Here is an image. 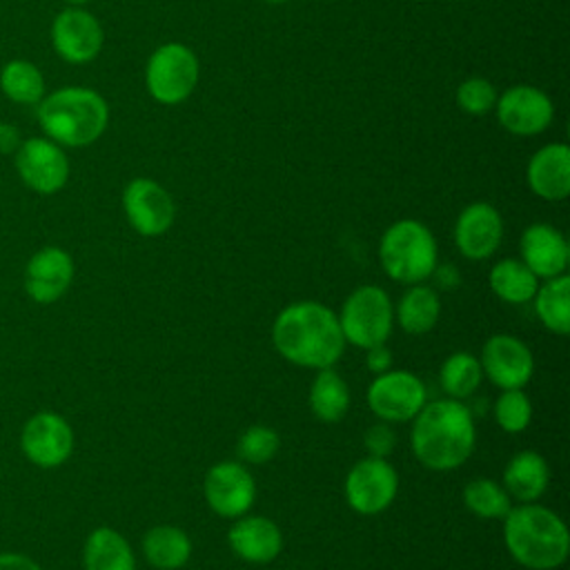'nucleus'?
I'll return each instance as SVG.
<instances>
[{
  "mask_svg": "<svg viewBox=\"0 0 570 570\" xmlns=\"http://www.w3.org/2000/svg\"><path fill=\"white\" fill-rule=\"evenodd\" d=\"M276 352L301 367H334L345 352L338 316L318 301H296L283 307L272 325Z\"/></svg>",
  "mask_w": 570,
  "mask_h": 570,
  "instance_id": "f257e3e1",
  "label": "nucleus"
},
{
  "mask_svg": "<svg viewBox=\"0 0 570 570\" xmlns=\"http://www.w3.org/2000/svg\"><path fill=\"white\" fill-rule=\"evenodd\" d=\"M412 452L421 465L448 472L463 465L476 445L472 410L456 399L430 401L412 419Z\"/></svg>",
  "mask_w": 570,
  "mask_h": 570,
  "instance_id": "f03ea898",
  "label": "nucleus"
},
{
  "mask_svg": "<svg viewBox=\"0 0 570 570\" xmlns=\"http://www.w3.org/2000/svg\"><path fill=\"white\" fill-rule=\"evenodd\" d=\"M503 541L510 557L528 570H557L570 554L566 521L546 505H512L503 517Z\"/></svg>",
  "mask_w": 570,
  "mask_h": 570,
  "instance_id": "7ed1b4c3",
  "label": "nucleus"
},
{
  "mask_svg": "<svg viewBox=\"0 0 570 570\" xmlns=\"http://www.w3.org/2000/svg\"><path fill=\"white\" fill-rule=\"evenodd\" d=\"M109 109L100 94L85 87H62L40 100L38 122L60 145L85 147L98 140L107 127Z\"/></svg>",
  "mask_w": 570,
  "mask_h": 570,
  "instance_id": "20e7f679",
  "label": "nucleus"
},
{
  "mask_svg": "<svg viewBox=\"0 0 570 570\" xmlns=\"http://www.w3.org/2000/svg\"><path fill=\"white\" fill-rule=\"evenodd\" d=\"M439 258L434 234L412 218L392 223L379 243V261L383 272L403 285L425 283Z\"/></svg>",
  "mask_w": 570,
  "mask_h": 570,
  "instance_id": "39448f33",
  "label": "nucleus"
},
{
  "mask_svg": "<svg viewBox=\"0 0 570 570\" xmlns=\"http://www.w3.org/2000/svg\"><path fill=\"white\" fill-rule=\"evenodd\" d=\"M336 316L345 343L370 350L390 338L394 325V305L383 287L361 285L347 294Z\"/></svg>",
  "mask_w": 570,
  "mask_h": 570,
  "instance_id": "423d86ee",
  "label": "nucleus"
},
{
  "mask_svg": "<svg viewBox=\"0 0 570 570\" xmlns=\"http://www.w3.org/2000/svg\"><path fill=\"white\" fill-rule=\"evenodd\" d=\"M367 407L385 423H407L428 403L425 383L407 370L376 374L365 392Z\"/></svg>",
  "mask_w": 570,
  "mask_h": 570,
  "instance_id": "0eeeda50",
  "label": "nucleus"
},
{
  "mask_svg": "<svg viewBox=\"0 0 570 570\" xmlns=\"http://www.w3.org/2000/svg\"><path fill=\"white\" fill-rule=\"evenodd\" d=\"M147 89L163 105H176L185 100L198 82L196 53L180 45L167 42L158 47L147 62Z\"/></svg>",
  "mask_w": 570,
  "mask_h": 570,
  "instance_id": "6e6552de",
  "label": "nucleus"
},
{
  "mask_svg": "<svg viewBox=\"0 0 570 570\" xmlns=\"http://www.w3.org/2000/svg\"><path fill=\"white\" fill-rule=\"evenodd\" d=\"M399 492V474L387 459L365 456L356 461L345 476V501L363 517L385 512Z\"/></svg>",
  "mask_w": 570,
  "mask_h": 570,
  "instance_id": "1a4fd4ad",
  "label": "nucleus"
},
{
  "mask_svg": "<svg viewBox=\"0 0 570 570\" xmlns=\"http://www.w3.org/2000/svg\"><path fill=\"white\" fill-rule=\"evenodd\" d=\"M203 494L212 512L223 519H238L256 501V481L243 463L220 461L207 470Z\"/></svg>",
  "mask_w": 570,
  "mask_h": 570,
  "instance_id": "9d476101",
  "label": "nucleus"
},
{
  "mask_svg": "<svg viewBox=\"0 0 570 570\" xmlns=\"http://www.w3.org/2000/svg\"><path fill=\"white\" fill-rule=\"evenodd\" d=\"M481 370L501 390H523L534 374L530 347L512 334H492L481 347Z\"/></svg>",
  "mask_w": 570,
  "mask_h": 570,
  "instance_id": "9b49d317",
  "label": "nucleus"
},
{
  "mask_svg": "<svg viewBox=\"0 0 570 570\" xmlns=\"http://www.w3.org/2000/svg\"><path fill=\"white\" fill-rule=\"evenodd\" d=\"M122 207L129 225L140 236L165 234L176 216L169 191L151 178H134L122 191Z\"/></svg>",
  "mask_w": 570,
  "mask_h": 570,
  "instance_id": "f8f14e48",
  "label": "nucleus"
},
{
  "mask_svg": "<svg viewBox=\"0 0 570 570\" xmlns=\"http://www.w3.org/2000/svg\"><path fill=\"white\" fill-rule=\"evenodd\" d=\"M16 169L22 183L38 194H53L62 189L69 178L65 151L47 138H29L27 142H20Z\"/></svg>",
  "mask_w": 570,
  "mask_h": 570,
  "instance_id": "ddd939ff",
  "label": "nucleus"
},
{
  "mask_svg": "<svg viewBox=\"0 0 570 570\" xmlns=\"http://www.w3.org/2000/svg\"><path fill=\"white\" fill-rule=\"evenodd\" d=\"M22 452L40 468H56L65 463L73 450L71 425L56 412H40L31 416L20 436Z\"/></svg>",
  "mask_w": 570,
  "mask_h": 570,
  "instance_id": "4468645a",
  "label": "nucleus"
},
{
  "mask_svg": "<svg viewBox=\"0 0 570 570\" xmlns=\"http://www.w3.org/2000/svg\"><path fill=\"white\" fill-rule=\"evenodd\" d=\"M494 107L499 122L517 136L541 134L552 122L554 114L550 98L530 85L505 89Z\"/></svg>",
  "mask_w": 570,
  "mask_h": 570,
  "instance_id": "2eb2a0df",
  "label": "nucleus"
},
{
  "mask_svg": "<svg viewBox=\"0 0 570 570\" xmlns=\"http://www.w3.org/2000/svg\"><path fill=\"white\" fill-rule=\"evenodd\" d=\"M503 238V218L490 203L468 205L454 225L456 249L468 261L490 258Z\"/></svg>",
  "mask_w": 570,
  "mask_h": 570,
  "instance_id": "dca6fc26",
  "label": "nucleus"
},
{
  "mask_svg": "<svg viewBox=\"0 0 570 570\" xmlns=\"http://www.w3.org/2000/svg\"><path fill=\"white\" fill-rule=\"evenodd\" d=\"M51 40L62 60L80 65L98 56L102 47V29L89 11L69 7L56 16Z\"/></svg>",
  "mask_w": 570,
  "mask_h": 570,
  "instance_id": "f3484780",
  "label": "nucleus"
},
{
  "mask_svg": "<svg viewBox=\"0 0 570 570\" xmlns=\"http://www.w3.org/2000/svg\"><path fill=\"white\" fill-rule=\"evenodd\" d=\"M521 261L537 278H554L566 274L570 261V247L566 236L548 225V223H532L521 234Z\"/></svg>",
  "mask_w": 570,
  "mask_h": 570,
  "instance_id": "a211bd4d",
  "label": "nucleus"
},
{
  "mask_svg": "<svg viewBox=\"0 0 570 570\" xmlns=\"http://www.w3.org/2000/svg\"><path fill=\"white\" fill-rule=\"evenodd\" d=\"M227 543L238 559L263 566L281 554L283 532L267 517L243 514L232 523L227 532Z\"/></svg>",
  "mask_w": 570,
  "mask_h": 570,
  "instance_id": "6ab92c4d",
  "label": "nucleus"
},
{
  "mask_svg": "<svg viewBox=\"0 0 570 570\" xmlns=\"http://www.w3.org/2000/svg\"><path fill=\"white\" fill-rule=\"evenodd\" d=\"M73 278V261L60 247H45L36 252L24 272L27 294L38 303L58 301Z\"/></svg>",
  "mask_w": 570,
  "mask_h": 570,
  "instance_id": "aec40b11",
  "label": "nucleus"
},
{
  "mask_svg": "<svg viewBox=\"0 0 570 570\" xmlns=\"http://www.w3.org/2000/svg\"><path fill=\"white\" fill-rule=\"evenodd\" d=\"M528 187L543 200H563L570 194V149L552 142L539 149L525 169Z\"/></svg>",
  "mask_w": 570,
  "mask_h": 570,
  "instance_id": "412c9836",
  "label": "nucleus"
},
{
  "mask_svg": "<svg viewBox=\"0 0 570 570\" xmlns=\"http://www.w3.org/2000/svg\"><path fill=\"white\" fill-rule=\"evenodd\" d=\"M550 483V468L548 461L534 450L517 452L503 470V488L510 499L521 503H534Z\"/></svg>",
  "mask_w": 570,
  "mask_h": 570,
  "instance_id": "4be33fe9",
  "label": "nucleus"
},
{
  "mask_svg": "<svg viewBox=\"0 0 570 570\" xmlns=\"http://www.w3.org/2000/svg\"><path fill=\"white\" fill-rule=\"evenodd\" d=\"M142 554L156 570H178L191 557V539L178 525H154L142 537Z\"/></svg>",
  "mask_w": 570,
  "mask_h": 570,
  "instance_id": "5701e85b",
  "label": "nucleus"
},
{
  "mask_svg": "<svg viewBox=\"0 0 570 570\" xmlns=\"http://www.w3.org/2000/svg\"><path fill=\"white\" fill-rule=\"evenodd\" d=\"M85 570H136V557L129 541L114 528H96L82 550Z\"/></svg>",
  "mask_w": 570,
  "mask_h": 570,
  "instance_id": "b1692460",
  "label": "nucleus"
},
{
  "mask_svg": "<svg viewBox=\"0 0 570 570\" xmlns=\"http://www.w3.org/2000/svg\"><path fill=\"white\" fill-rule=\"evenodd\" d=\"M441 316V298L434 287L416 283L407 285L394 307V318L407 334H428Z\"/></svg>",
  "mask_w": 570,
  "mask_h": 570,
  "instance_id": "393cba45",
  "label": "nucleus"
},
{
  "mask_svg": "<svg viewBox=\"0 0 570 570\" xmlns=\"http://www.w3.org/2000/svg\"><path fill=\"white\" fill-rule=\"evenodd\" d=\"M532 301L537 318L548 332L559 336L570 332V276L561 274L543 281Z\"/></svg>",
  "mask_w": 570,
  "mask_h": 570,
  "instance_id": "a878e982",
  "label": "nucleus"
},
{
  "mask_svg": "<svg viewBox=\"0 0 570 570\" xmlns=\"http://www.w3.org/2000/svg\"><path fill=\"white\" fill-rule=\"evenodd\" d=\"M350 387L345 379L332 367L316 370L309 385V410L323 423H336L347 414Z\"/></svg>",
  "mask_w": 570,
  "mask_h": 570,
  "instance_id": "bb28decb",
  "label": "nucleus"
},
{
  "mask_svg": "<svg viewBox=\"0 0 570 570\" xmlns=\"http://www.w3.org/2000/svg\"><path fill=\"white\" fill-rule=\"evenodd\" d=\"M488 283L492 294L510 305L530 303L539 287V278L528 269L523 261L517 258H503L494 263Z\"/></svg>",
  "mask_w": 570,
  "mask_h": 570,
  "instance_id": "cd10ccee",
  "label": "nucleus"
},
{
  "mask_svg": "<svg viewBox=\"0 0 570 570\" xmlns=\"http://www.w3.org/2000/svg\"><path fill=\"white\" fill-rule=\"evenodd\" d=\"M481 379H483L481 363L470 352L450 354L441 363V370H439V383H441L443 392L456 401L472 396L479 390Z\"/></svg>",
  "mask_w": 570,
  "mask_h": 570,
  "instance_id": "c85d7f7f",
  "label": "nucleus"
},
{
  "mask_svg": "<svg viewBox=\"0 0 570 570\" xmlns=\"http://www.w3.org/2000/svg\"><path fill=\"white\" fill-rule=\"evenodd\" d=\"M0 87L7 98L20 105L40 102L45 96V78L40 69L27 60H11L2 67Z\"/></svg>",
  "mask_w": 570,
  "mask_h": 570,
  "instance_id": "c756f323",
  "label": "nucleus"
},
{
  "mask_svg": "<svg viewBox=\"0 0 570 570\" xmlns=\"http://www.w3.org/2000/svg\"><path fill=\"white\" fill-rule=\"evenodd\" d=\"M463 503L479 519H503L512 508L505 488L492 479H472L465 483Z\"/></svg>",
  "mask_w": 570,
  "mask_h": 570,
  "instance_id": "7c9ffc66",
  "label": "nucleus"
},
{
  "mask_svg": "<svg viewBox=\"0 0 570 570\" xmlns=\"http://www.w3.org/2000/svg\"><path fill=\"white\" fill-rule=\"evenodd\" d=\"M494 421L508 434L523 432L532 421V403L523 390H503L494 401Z\"/></svg>",
  "mask_w": 570,
  "mask_h": 570,
  "instance_id": "2f4dec72",
  "label": "nucleus"
},
{
  "mask_svg": "<svg viewBox=\"0 0 570 570\" xmlns=\"http://www.w3.org/2000/svg\"><path fill=\"white\" fill-rule=\"evenodd\" d=\"M278 448H281V436L276 430H272L267 425H252L240 434L236 452H238L240 461L261 465V463L272 461L276 456Z\"/></svg>",
  "mask_w": 570,
  "mask_h": 570,
  "instance_id": "473e14b6",
  "label": "nucleus"
},
{
  "mask_svg": "<svg viewBox=\"0 0 570 570\" xmlns=\"http://www.w3.org/2000/svg\"><path fill=\"white\" fill-rule=\"evenodd\" d=\"M456 102L463 111L481 116L497 105V91L485 78H468L456 89Z\"/></svg>",
  "mask_w": 570,
  "mask_h": 570,
  "instance_id": "72a5a7b5",
  "label": "nucleus"
},
{
  "mask_svg": "<svg viewBox=\"0 0 570 570\" xmlns=\"http://www.w3.org/2000/svg\"><path fill=\"white\" fill-rule=\"evenodd\" d=\"M363 443H365V450L370 456H381V459H387V454L394 450L396 445V434L394 430L390 428V423L381 421V423H374L365 430V436H363Z\"/></svg>",
  "mask_w": 570,
  "mask_h": 570,
  "instance_id": "f704fd0d",
  "label": "nucleus"
},
{
  "mask_svg": "<svg viewBox=\"0 0 570 570\" xmlns=\"http://www.w3.org/2000/svg\"><path fill=\"white\" fill-rule=\"evenodd\" d=\"M365 352H367L365 363H367V370H370V372H374V374H383V372L392 370V361H394V356H392V352L387 350V345H385V343L374 345V347H370V350H365Z\"/></svg>",
  "mask_w": 570,
  "mask_h": 570,
  "instance_id": "c9c22d12",
  "label": "nucleus"
},
{
  "mask_svg": "<svg viewBox=\"0 0 570 570\" xmlns=\"http://www.w3.org/2000/svg\"><path fill=\"white\" fill-rule=\"evenodd\" d=\"M432 276H434V281H436V285L441 287V289H454L459 283H461V276H459V269L454 267V265H436L434 267V272H432Z\"/></svg>",
  "mask_w": 570,
  "mask_h": 570,
  "instance_id": "e433bc0d",
  "label": "nucleus"
},
{
  "mask_svg": "<svg viewBox=\"0 0 570 570\" xmlns=\"http://www.w3.org/2000/svg\"><path fill=\"white\" fill-rule=\"evenodd\" d=\"M0 570H40L36 561L24 554H0Z\"/></svg>",
  "mask_w": 570,
  "mask_h": 570,
  "instance_id": "4c0bfd02",
  "label": "nucleus"
},
{
  "mask_svg": "<svg viewBox=\"0 0 570 570\" xmlns=\"http://www.w3.org/2000/svg\"><path fill=\"white\" fill-rule=\"evenodd\" d=\"M20 147V134L13 125H4L0 122V151L2 154H9L13 149Z\"/></svg>",
  "mask_w": 570,
  "mask_h": 570,
  "instance_id": "58836bf2",
  "label": "nucleus"
},
{
  "mask_svg": "<svg viewBox=\"0 0 570 570\" xmlns=\"http://www.w3.org/2000/svg\"><path fill=\"white\" fill-rule=\"evenodd\" d=\"M67 2H69V4H76V7H78V4H85V2H89V0H67Z\"/></svg>",
  "mask_w": 570,
  "mask_h": 570,
  "instance_id": "ea45409f",
  "label": "nucleus"
},
{
  "mask_svg": "<svg viewBox=\"0 0 570 570\" xmlns=\"http://www.w3.org/2000/svg\"><path fill=\"white\" fill-rule=\"evenodd\" d=\"M267 2H285V0H267Z\"/></svg>",
  "mask_w": 570,
  "mask_h": 570,
  "instance_id": "a19ab883",
  "label": "nucleus"
}]
</instances>
